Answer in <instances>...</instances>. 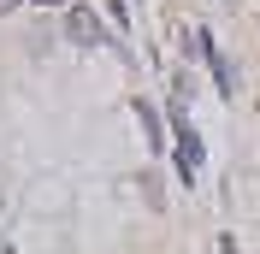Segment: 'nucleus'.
Segmentation results:
<instances>
[{"instance_id": "nucleus-1", "label": "nucleus", "mask_w": 260, "mask_h": 254, "mask_svg": "<svg viewBox=\"0 0 260 254\" xmlns=\"http://www.w3.org/2000/svg\"><path fill=\"white\" fill-rule=\"evenodd\" d=\"M65 36H71L77 48H95V42H101V18L89 12V6H77V0H71V6H65Z\"/></svg>"}, {"instance_id": "nucleus-2", "label": "nucleus", "mask_w": 260, "mask_h": 254, "mask_svg": "<svg viewBox=\"0 0 260 254\" xmlns=\"http://www.w3.org/2000/svg\"><path fill=\"white\" fill-rule=\"evenodd\" d=\"M12 6H18V0H0V12H12Z\"/></svg>"}, {"instance_id": "nucleus-3", "label": "nucleus", "mask_w": 260, "mask_h": 254, "mask_svg": "<svg viewBox=\"0 0 260 254\" xmlns=\"http://www.w3.org/2000/svg\"><path fill=\"white\" fill-rule=\"evenodd\" d=\"M36 6H65V0H36Z\"/></svg>"}]
</instances>
